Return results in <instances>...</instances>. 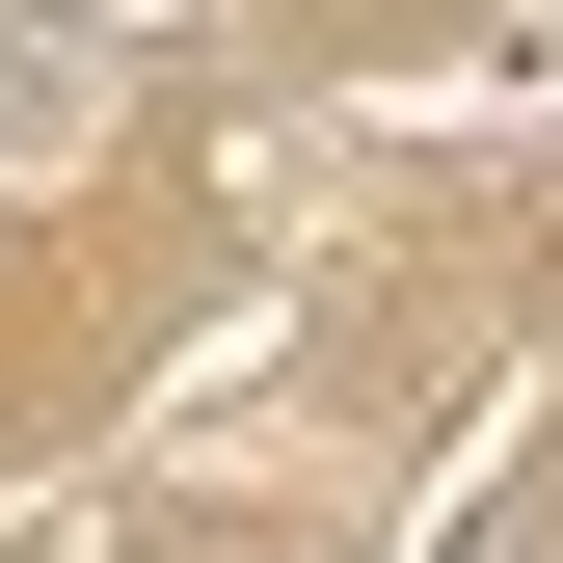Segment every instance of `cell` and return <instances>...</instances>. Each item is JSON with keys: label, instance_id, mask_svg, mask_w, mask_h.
Listing matches in <instances>:
<instances>
[{"label": "cell", "instance_id": "6da1fadb", "mask_svg": "<svg viewBox=\"0 0 563 563\" xmlns=\"http://www.w3.org/2000/svg\"><path fill=\"white\" fill-rule=\"evenodd\" d=\"M108 108H134V54L81 27V0H0V216H27V188H81Z\"/></svg>", "mask_w": 563, "mask_h": 563}, {"label": "cell", "instance_id": "7a4b0ae2", "mask_svg": "<svg viewBox=\"0 0 563 563\" xmlns=\"http://www.w3.org/2000/svg\"><path fill=\"white\" fill-rule=\"evenodd\" d=\"M322 27H402V0H322Z\"/></svg>", "mask_w": 563, "mask_h": 563}, {"label": "cell", "instance_id": "3957f363", "mask_svg": "<svg viewBox=\"0 0 563 563\" xmlns=\"http://www.w3.org/2000/svg\"><path fill=\"white\" fill-rule=\"evenodd\" d=\"M510 27H563V0H510Z\"/></svg>", "mask_w": 563, "mask_h": 563}]
</instances>
